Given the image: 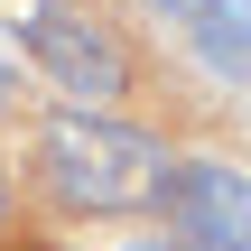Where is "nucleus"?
I'll use <instances>...</instances> for the list:
<instances>
[{
  "label": "nucleus",
  "mask_w": 251,
  "mask_h": 251,
  "mask_svg": "<svg viewBox=\"0 0 251 251\" xmlns=\"http://www.w3.org/2000/svg\"><path fill=\"white\" fill-rule=\"evenodd\" d=\"M158 214H168V242H186V251H251V168L177 158L158 186Z\"/></svg>",
  "instance_id": "obj_3"
},
{
  "label": "nucleus",
  "mask_w": 251,
  "mask_h": 251,
  "mask_svg": "<svg viewBox=\"0 0 251 251\" xmlns=\"http://www.w3.org/2000/svg\"><path fill=\"white\" fill-rule=\"evenodd\" d=\"M28 65L65 93V112H102V102H121L130 93V47L93 19V9H37L28 19Z\"/></svg>",
  "instance_id": "obj_2"
},
{
  "label": "nucleus",
  "mask_w": 251,
  "mask_h": 251,
  "mask_svg": "<svg viewBox=\"0 0 251 251\" xmlns=\"http://www.w3.org/2000/svg\"><path fill=\"white\" fill-rule=\"evenodd\" d=\"M0 214H9V177H0Z\"/></svg>",
  "instance_id": "obj_5"
},
{
  "label": "nucleus",
  "mask_w": 251,
  "mask_h": 251,
  "mask_svg": "<svg viewBox=\"0 0 251 251\" xmlns=\"http://www.w3.org/2000/svg\"><path fill=\"white\" fill-rule=\"evenodd\" d=\"M121 251H186V242H168V233H140V242H121Z\"/></svg>",
  "instance_id": "obj_4"
},
{
  "label": "nucleus",
  "mask_w": 251,
  "mask_h": 251,
  "mask_svg": "<svg viewBox=\"0 0 251 251\" xmlns=\"http://www.w3.org/2000/svg\"><path fill=\"white\" fill-rule=\"evenodd\" d=\"M168 168H177V149L112 112H47V130H37V177L65 214H149Z\"/></svg>",
  "instance_id": "obj_1"
}]
</instances>
